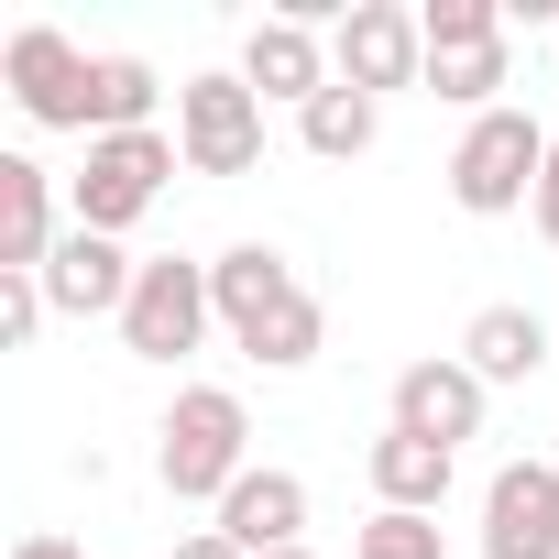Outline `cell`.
Wrapping results in <instances>:
<instances>
[{"instance_id":"1","label":"cell","mask_w":559,"mask_h":559,"mask_svg":"<svg viewBox=\"0 0 559 559\" xmlns=\"http://www.w3.org/2000/svg\"><path fill=\"white\" fill-rule=\"evenodd\" d=\"M209 297H219V330H230L263 373H297V362H319V341H330L319 297L297 286V263L274 252V241H230V252L209 263Z\"/></svg>"},{"instance_id":"2","label":"cell","mask_w":559,"mask_h":559,"mask_svg":"<svg viewBox=\"0 0 559 559\" xmlns=\"http://www.w3.org/2000/svg\"><path fill=\"white\" fill-rule=\"evenodd\" d=\"M241 439H252L241 395H230V384H187V395L165 406V428H154V472H165V493H176V504H219V493L252 472Z\"/></svg>"},{"instance_id":"3","label":"cell","mask_w":559,"mask_h":559,"mask_svg":"<svg viewBox=\"0 0 559 559\" xmlns=\"http://www.w3.org/2000/svg\"><path fill=\"white\" fill-rule=\"evenodd\" d=\"M548 143H559V132H537L526 110H483V121L461 132V154H450V198H461L472 219H504V209H537V176H548Z\"/></svg>"},{"instance_id":"4","label":"cell","mask_w":559,"mask_h":559,"mask_svg":"<svg viewBox=\"0 0 559 559\" xmlns=\"http://www.w3.org/2000/svg\"><path fill=\"white\" fill-rule=\"evenodd\" d=\"M209 319H219V297H209V263H187V252H154V263L132 274L121 352H132V362H187V352L209 341Z\"/></svg>"},{"instance_id":"5","label":"cell","mask_w":559,"mask_h":559,"mask_svg":"<svg viewBox=\"0 0 559 559\" xmlns=\"http://www.w3.org/2000/svg\"><path fill=\"white\" fill-rule=\"evenodd\" d=\"M176 132H110V143H88V165H78V230H132L154 198H165V176H176Z\"/></svg>"},{"instance_id":"6","label":"cell","mask_w":559,"mask_h":559,"mask_svg":"<svg viewBox=\"0 0 559 559\" xmlns=\"http://www.w3.org/2000/svg\"><path fill=\"white\" fill-rule=\"evenodd\" d=\"M341 88L384 99V88H428V23L406 0H341V45H330Z\"/></svg>"},{"instance_id":"7","label":"cell","mask_w":559,"mask_h":559,"mask_svg":"<svg viewBox=\"0 0 559 559\" xmlns=\"http://www.w3.org/2000/svg\"><path fill=\"white\" fill-rule=\"evenodd\" d=\"M176 143L198 176H252L263 165V99L241 78H187L176 88Z\"/></svg>"},{"instance_id":"8","label":"cell","mask_w":559,"mask_h":559,"mask_svg":"<svg viewBox=\"0 0 559 559\" xmlns=\"http://www.w3.org/2000/svg\"><path fill=\"white\" fill-rule=\"evenodd\" d=\"M0 78H12L23 121H45V132H88V78H99V56H78V45H67L56 23L12 34V56H0Z\"/></svg>"},{"instance_id":"9","label":"cell","mask_w":559,"mask_h":559,"mask_svg":"<svg viewBox=\"0 0 559 559\" xmlns=\"http://www.w3.org/2000/svg\"><path fill=\"white\" fill-rule=\"evenodd\" d=\"M483 559H559V461H504L483 483Z\"/></svg>"},{"instance_id":"10","label":"cell","mask_w":559,"mask_h":559,"mask_svg":"<svg viewBox=\"0 0 559 559\" xmlns=\"http://www.w3.org/2000/svg\"><path fill=\"white\" fill-rule=\"evenodd\" d=\"M132 274H143V263H132L110 230H78V219H67V241H56V263H45V308H56V319H121V308H132Z\"/></svg>"},{"instance_id":"11","label":"cell","mask_w":559,"mask_h":559,"mask_svg":"<svg viewBox=\"0 0 559 559\" xmlns=\"http://www.w3.org/2000/svg\"><path fill=\"white\" fill-rule=\"evenodd\" d=\"M483 395H493V384H483L472 362H450V352H439V362H406V373H395V428L461 450V439H483Z\"/></svg>"},{"instance_id":"12","label":"cell","mask_w":559,"mask_h":559,"mask_svg":"<svg viewBox=\"0 0 559 559\" xmlns=\"http://www.w3.org/2000/svg\"><path fill=\"white\" fill-rule=\"evenodd\" d=\"M241 88L252 99H319V88H341V67L319 56V34L297 23V12H274V23H252V45H241Z\"/></svg>"},{"instance_id":"13","label":"cell","mask_w":559,"mask_h":559,"mask_svg":"<svg viewBox=\"0 0 559 559\" xmlns=\"http://www.w3.org/2000/svg\"><path fill=\"white\" fill-rule=\"evenodd\" d=\"M56 176L34 154H0V274H45L56 263Z\"/></svg>"},{"instance_id":"14","label":"cell","mask_w":559,"mask_h":559,"mask_svg":"<svg viewBox=\"0 0 559 559\" xmlns=\"http://www.w3.org/2000/svg\"><path fill=\"white\" fill-rule=\"evenodd\" d=\"M297 526H308V483H297V472H241V483L219 493V537H230L241 559L297 548Z\"/></svg>"},{"instance_id":"15","label":"cell","mask_w":559,"mask_h":559,"mask_svg":"<svg viewBox=\"0 0 559 559\" xmlns=\"http://www.w3.org/2000/svg\"><path fill=\"white\" fill-rule=\"evenodd\" d=\"M362 472H373V493H384L395 515H439V504H450V472H461V450H439V439H406V428H384V439L362 450Z\"/></svg>"},{"instance_id":"16","label":"cell","mask_w":559,"mask_h":559,"mask_svg":"<svg viewBox=\"0 0 559 559\" xmlns=\"http://www.w3.org/2000/svg\"><path fill=\"white\" fill-rule=\"evenodd\" d=\"M461 362H472L483 384H526V373H548V319H537V308H483V319L461 330Z\"/></svg>"},{"instance_id":"17","label":"cell","mask_w":559,"mask_h":559,"mask_svg":"<svg viewBox=\"0 0 559 559\" xmlns=\"http://www.w3.org/2000/svg\"><path fill=\"white\" fill-rule=\"evenodd\" d=\"M154 67L143 56H99V78H88V143H110V132H154Z\"/></svg>"},{"instance_id":"18","label":"cell","mask_w":559,"mask_h":559,"mask_svg":"<svg viewBox=\"0 0 559 559\" xmlns=\"http://www.w3.org/2000/svg\"><path fill=\"white\" fill-rule=\"evenodd\" d=\"M297 132H308V154L352 165V154H373V132H384V99H362V88H319V99L297 110Z\"/></svg>"},{"instance_id":"19","label":"cell","mask_w":559,"mask_h":559,"mask_svg":"<svg viewBox=\"0 0 559 559\" xmlns=\"http://www.w3.org/2000/svg\"><path fill=\"white\" fill-rule=\"evenodd\" d=\"M428 56H461V45H504V12L493 0H428Z\"/></svg>"},{"instance_id":"20","label":"cell","mask_w":559,"mask_h":559,"mask_svg":"<svg viewBox=\"0 0 559 559\" xmlns=\"http://www.w3.org/2000/svg\"><path fill=\"white\" fill-rule=\"evenodd\" d=\"M352 559H439V515H373L362 537H352Z\"/></svg>"},{"instance_id":"21","label":"cell","mask_w":559,"mask_h":559,"mask_svg":"<svg viewBox=\"0 0 559 559\" xmlns=\"http://www.w3.org/2000/svg\"><path fill=\"white\" fill-rule=\"evenodd\" d=\"M45 330V274H0V352H23Z\"/></svg>"},{"instance_id":"22","label":"cell","mask_w":559,"mask_h":559,"mask_svg":"<svg viewBox=\"0 0 559 559\" xmlns=\"http://www.w3.org/2000/svg\"><path fill=\"white\" fill-rule=\"evenodd\" d=\"M537 230L559 241V143H548V176H537Z\"/></svg>"},{"instance_id":"23","label":"cell","mask_w":559,"mask_h":559,"mask_svg":"<svg viewBox=\"0 0 559 559\" xmlns=\"http://www.w3.org/2000/svg\"><path fill=\"white\" fill-rule=\"evenodd\" d=\"M176 559H241V548H230L219 526H198V537H176Z\"/></svg>"},{"instance_id":"24","label":"cell","mask_w":559,"mask_h":559,"mask_svg":"<svg viewBox=\"0 0 559 559\" xmlns=\"http://www.w3.org/2000/svg\"><path fill=\"white\" fill-rule=\"evenodd\" d=\"M12 559H88V548H78V537H23Z\"/></svg>"},{"instance_id":"25","label":"cell","mask_w":559,"mask_h":559,"mask_svg":"<svg viewBox=\"0 0 559 559\" xmlns=\"http://www.w3.org/2000/svg\"><path fill=\"white\" fill-rule=\"evenodd\" d=\"M274 559H319V548H274Z\"/></svg>"}]
</instances>
